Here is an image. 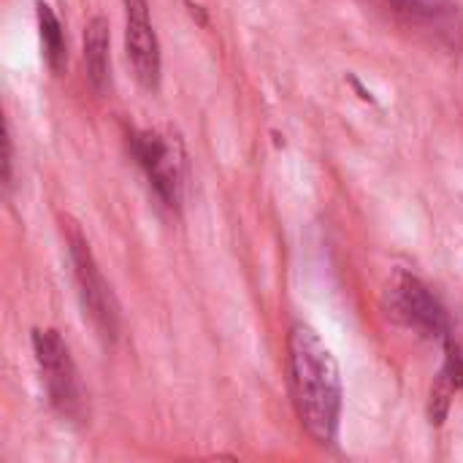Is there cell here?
<instances>
[{
	"label": "cell",
	"mask_w": 463,
	"mask_h": 463,
	"mask_svg": "<svg viewBox=\"0 0 463 463\" xmlns=\"http://www.w3.org/2000/svg\"><path fill=\"white\" fill-rule=\"evenodd\" d=\"M396 11L407 14L410 19L434 22L453 11V0H388Z\"/></svg>",
	"instance_id": "cell-10"
},
{
	"label": "cell",
	"mask_w": 463,
	"mask_h": 463,
	"mask_svg": "<svg viewBox=\"0 0 463 463\" xmlns=\"http://www.w3.org/2000/svg\"><path fill=\"white\" fill-rule=\"evenodd\" d=\"M35 16H38V35H41V46H43V57L46 65L60 73L68 62V49H65V33L62 24L57 19V14L52 11V5L46 3H35Z\"/></svg>",
	"instance_id": "cell-9"
},
{
	"label": "cell",
	"mask_w": 463,
	"mask_h": 463,
	"mask_svg": "<svg viewBox=\"0 0 463 463\" xmlns=\"http://www.w3.org/2000/svg\"><path fill=\"white\" fill-rule=\"evenodd\" d=\"M3 187H5V193H11V187H14V141H11L8 122H5V133H3Z\"/></svg>",
	"instance_id": "cell-11"
},
{
	"label": "cell",
	"mask_w": 463,
	"mask_h": 463,
	"mask_svg": "<svg viewBox=\"0 0 463 463\" xmlns=\"http://www.w3.org/2000/svg\"><path fill=\"white\" fill-rule=\"evenodd\" d=\"M125 5V52L130 60V68L144 90L160 87L163 73V54L160 41L149 19V3L146 0H122Z\"/></svg>",
	"instance_id": "cell-6"
},
{
	"label": "cell",
	"mask_w": 463,
	"mask_h": 463,
	"mask_svg": "<svg viewBox=\"0 0 463 463\" xmlns=\"http://www.w3.org/2000/svg\"><path fill=\"white\" fill-rule=\"evenodd\" d=\"M33 353L38 369L43 374L49 404L71 423H84L90 418L87 391L81 385L79 369L71 358L68 345L54 328H35L33 331Z\"/></svg>",
	"instance_id": "cell-3"
},
{
	"label": "cell",
	"mask_w": 463,
	"mask_h": 463,
	"mask_svg": "<svg viewBox=\"0 0 463 463\" xmlns=\"http://www.w3.org/2000/svg\"><path fill=\"white\" fill-rule=\"evenodd\" d=\"M68 255H71V266H73V279L79 288V298L84 307V315L92 320L98 336L109 345H114L119 339V304L117 296L111 290V285L106 282L100 266L95 263V255L87 244V239L81 236V231L76 225L68 228Z\"/></svg>",
	"instance_id": "cell-4"
},
{
	"label": "cell",
	"mask_w": 463,
	"mask_h": 463,
	"mask_svg": "<svg viewBox=\"0 0 463 463\" xmlns=\"http://www.w3.org/2000/svg\"><path fill=\"white\" fill-rule=\"evenodd\" d=\"M130 149L157 198L168 209H179L187 184V152L182 136L174 128L136 130L130 138Z\"/></svg>",
	"instance_id": "cell-2"
},
{
	"label": "cell",
	"mask_w": 463,
	"mask_h": 463,
	"mask_svg": "<svg viewBox=\"0 0 463 463\" xmlns=\"http://www.w3.org/2000/svg\"><path fill=\"white\" fill-rule=\"evenodd\" d=\"M111 35L109 19L92 16L84 27V68L92 90L103 95L111 87Z\"/></svg>",
	"instance_id": "cell-7"
},
{
	"label": "cell",
	"mask_w": 463,
	"mask_h": 463,
	"mask_svg": "<svg viewBox=\"0 0 463 463\" xmlns=\"http://www.w3.org/2000/svg\"><path fill=\"white\" fill-rule=\"evenodd\" d=\"M388 304H391V315L402 320L407 328L418 331L420 336L442 339V342L450 339V317L445 307L418 277L399 271L388 288Z\"/></svg>",
	"instance_id": "cell-5"
},
{
	"label": "cell",
	"mask_w": 463,
	"mask_h": 463,
	"mask_svg": "<svg viewBox=\"0 0 463 463\" xmlns=\"http://www.w3.org/2000/svg\"><path fill=\"white\" fill-rule=\"evenodd\" d=\"M288 372L296 415L317 445H334L342 418V377L336 358L307 323L288 334Z\"/></svg>",
	"instance_id": "cell-1"
},
{
	"label": "cell",
	"mask_w": 463,
	"mask_h": 463,
	"mask_svg": "<svg viewBox=\"0 0 463 463\" xmlns=\"http://www.w3.org/2000/svg\"><path fill=\"white\" fill-rule=\"evenodd\" d=\"M463 388V350L448 339L445 342V364L439 369V377L431 388V402H429V415L431 423H442L448 418V410L456 399V393Z\"/></svg>",
	"instance_id": "cell-8"
}]
</instances>
